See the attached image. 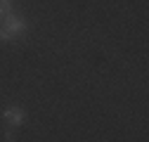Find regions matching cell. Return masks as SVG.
<instances>
[{
  "instance_id": "cell-3",
  "label": "cell",
  "mask_w": 149,
  "mask_h": 142,
  "mask_svg": "<svg viewBox=\"0 0 149 142\" xmlns=\"http://www.w3.org/2000/svg\"><path fill=\"white\" fill-rule=\"evenodd\" d=\"M12 12V0H0V17H7Z\"/></svg>"
},
{
  "instance_id": "cell-5",
  "label": "cell",
  "mask_w": 149,
  "mask_h": 142,
  "mask_svg": "<svg viewBox=\"0 0 149 142\" xmlns=\"http://www.w3.org/2000/svg\"><path fill=\"white\" fill-rule=\"evenodd\" d=\"M5 142H14V130H5Z\"/></svg>"
},
{
  "instance_id": "cell-1",
  "label": "cell",
  "mask_w": 149,
  "mask_h": 142,
  "mask_svg": "<svg viewBox=\"0 0 149 142\" xmlns=\"http://www.w3.org/2000/svg\"><path fill=\"white\" fill-rule=\"evenodd\" d=\"M3 29L12 36V38H19V36L26 33V19L19 17V14H14V12H10L7 17H3Z\"/></svg>"
},
{
  "instance_id": "cell-2",
  "label": "cell",
  "mask_w": 149,
  "mask_h": 142,
  "mask_svg": "<svg viewBox=\"0 0 149 142\" xmlns=\"http://www.w3.org/2000/svg\"><path fill=\"white\" fill-rule=\"evenodd\" d=\"M3 118L10 123L12 128H17V126H22V123L26 121V111L22 109V106H17V104H12V106H7V109L3 111Z\"/></svg>"
},
{
  "instance_id": "cell-4",
  "label": "cell",
  "mask_w": 149,
  "mask_h": 142,
  "mask_svg": "<svg viewBox=\"0 0 149 142\" xmlns=\"http://www.w3.org/2000/svg\"><path fill=\"white\" fill-rule=\"evenodd\" d=\"M0 40H14V38H12V36H10L5 29H0Z\"/></svg>"
}]
</instances>
